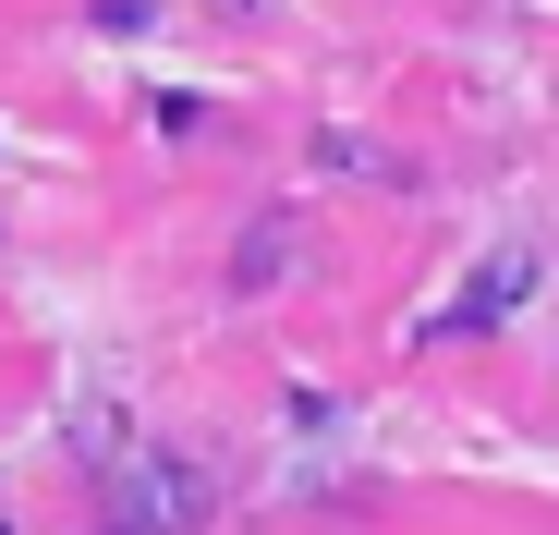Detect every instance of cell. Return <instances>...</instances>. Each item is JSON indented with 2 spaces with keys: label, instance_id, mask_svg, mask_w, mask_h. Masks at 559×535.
<instances>
[{
  "label": "cell",
  "instance_id": "2",
  "mask_svg": "<svg viewBox=\"0 0 559 535\" xmlns=\"http://www.w3.org/2000/svg\"><path fill=\"white\" fill-rule=\"evenodd\" d=\"M523 293H535V243H499V255L475 268V281L450 293V329H499V317H511Z\"/></svg>",
  "mask_w": 559,
  "mask_h": 535
},
{
  "label": "cell",
  "instance_id": "3",
  "mask_svg": "<svg viewBox=\"0 0 559 535\" xmlns=\"http://www.w3.org/2000/svg\"><path fill=\"white\" fill-rule=\"evenodd\" d=\"M280 268H305L293 231H243V281H280Z\"/></svg>",
  "mask_w": 559,
  "mask_h": 535
},
{
  "label": "cell",
  "instance_id": "6",
  "mask_svg": "<svg viewBox=\"0 0 559 535\" xmlns=\"http://www.w3.org/2000/svg\"><path fill=\"white\" fill-rule=\"evenodd\" d=\"M110 535H134V523H110Z\"/></svg>",
  "mask_w": 559,
  "mask_h": 535
},
{
  "label": "cell",
  "instance_id": "1",
  "mask_svg": "<svg viewBox=\"0 0 559 535\" xmlns=\"http://www.w3.org/2000/svg\"><path fill=\"white\" fill-rule=\"evenodd\" d=\"M122 523L134 535H195L207 523V475L195 463H134L122 475Z\"/></svg>",
  "mask_w": 559,
  "mask_h": 535
},
{
  "label": "cell",
  "instance_id": "4",
  "mask_svg": "<svg viewBox=\"0 0 559 535\" xmlns=\"http://www.w3.org/2000/svg\"><path fill=\"white\" fill-rule=\"evenodd\" d=\"M146 122H158V134H170V146H195V134H207V98H158V110H146Z\"/></svg>",
  "mask_w": 559,
  "mask_h": 535
},
{
  "label": "cell",
  "instance_id": "5",
  "mask_svg": "<svg viewBox=\"0 0 559 535\" xmlns=\"http://www.w3.org/2000/svg\"><path fill=\"white\" fill-rule=\"evenodd\" d=\"M207 13H219V25H267V13H280V0H207Z\"/></svg>",
  "mask_w": 559,
  "mask_h": 535
}]
</instances>
